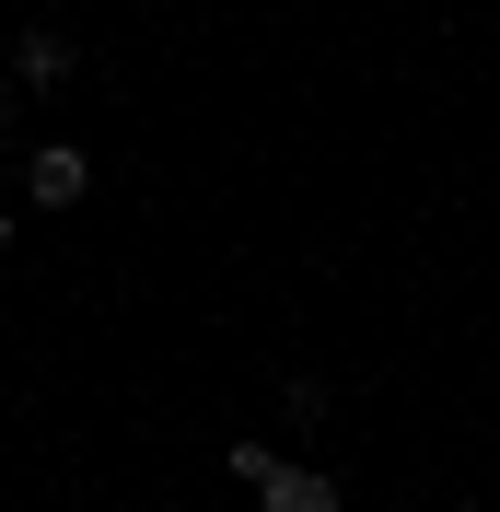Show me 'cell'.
<instances>
[{
    "label": "cell",
    "instance_id": "6da1fadb",
    "mask_svg": "<svg viewBox=\"0 0 500 512\" xmlns=\"http://www.w3.org/2000/svg\"><path fill=\"white\" fill-rule=\"evenodd\" d=\"M82 187H94V152H70V140H35L24 152V198L35 210H70Z\"/></svg>",
    "mask_w": 500,
    "mask_h": 512
},
{
    "label": "cell",
    "instance_id": "7a4b0ae2",
    "mask_svg": "<svg viewBox=\"0 0 500 512\" xmlns=\"http://www.w3.org/2000/svg\"><path fill=\"white\" fill-rule=\"evenodd\" d=\"M70 70H82V47H70V35H47V24H24V47H12V82H24V94H59Z\"/></svg>",
    "mask_w": 500,
    "mask_h": 512
},
{
    "label": "cell",
    "instance_id": "3957f363",
    "mask_svg": "<svg viewBox=\"0 0 500 512\" xmlns=\"http://www.w3.org/2000/svg\"><path fill=\"white\" fill-rule=\"evenodd\" d=\"M268 512H349L338 501V478H314V466H268V489H256Z\"/></svg>",
    "mask_w": 500,
    "mask_h": 512
},
{
    "label": "cell",
    "instance_id": "277c9868",
    "mask_svg": "<svg viewBox=\"0 0 500 512\" xmlns=\"http://www.w3.org/2000/svg\"><path fill=\"white\" fill-rule=\"evenodd\" d=\"M268 466H280V454H268V443H221V478H245V489H268Z\"/></svg>",
    "mask_w": 500,
    "mask_h": 512
},
{
    "label": "cell",
    "instance_id": "5b68a950",
    "mask_svg": "<svg viewBox=\"0 0 500 512\" xmlns=\"http://www.w3.org/2000/svg\"><path fill=\"white\" fill-rule=\"evenodd\" d=\"M0 256H12V210H0Z\"/></svg>",
    "mask_w": 500,
    "mask_h": 512
},
{
    "label": "cell",
    "instance_id": "8992f818",
    "mask_svg": "<svg viewBox=\"0 0 500 512\" xmlns=\"http://www.w3.org/2000/svg\"><path fill=\"white\" fill-rule=\"evenodd\" d=\"M0 128H12V94H0Z\"/></svg>",
    "mask_w": 500,
    "mask_h": 512
},
{
    "label": "cell",
    "instance_id": "52a82bcc",
    "mask_svg": "<svg viewBox=\"0 0 500 512\" xmlns=\"http://www.w3.org/2000/svg\"><path fill=\"white\" fill-rule=\"evenodd\" d=\"M454 512H489V501H454Z\"/></svg>",
    "mask_w": 500,
    "mask_h": 512
}]
</instances>
